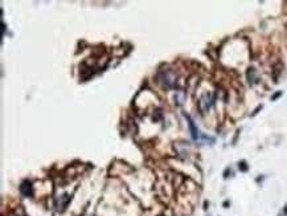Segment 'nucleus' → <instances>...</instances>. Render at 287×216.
Returning <instances> with one entry per match:
<instances>
[{
	"label": "nucleus",
	"mask_w": 287,
	"mask_h": 216,
	"mask_svg": "<svg viewBox=\"0 0 287 216\" xmlns=\"http://www.w3.org/2000/svg\"><path fill=\"white\" fill-rule=\"evenodd\" d=\"M20 192H21L23 196H25V198H30V196L33 195V187H32V184H30L29 180H24L20 184Z\"/></svg>",
	"instance_id": "7ed1b4c3"
},
{
	"label": "nucleus",
	"mask_w": 287,
	"mask_h": 216,
	"mask_svg": "<svg viewBox=\"0 0 287 216\" xmlns=\"http://www.w3.org/2000/svg\"><path fill=\"white\" fill-rule=\"evenodd\" d=\"M213 102H214V96H213V94L210 92L204 93L201 96V98H200V102H198V109H200L202 113H206L210 108H212Z\"/></svg>",
	"instance_id": "f03ea898"
},
{
	"label": "nucleus",
	"mask_w": 287,
	"mask_h": 216,
	"mask_svg": "<svg viewBox=\"0 0 287 216\" xmlns=\"http://www.w3.org/2000/svg\"><path fill=\"white\" fill-rule=\"evenodd\" d=\"M247 80L250 84H254V82L257 81V70H255L254 68H250V69L247 70Z\"/></svg>",
	"instance_id": "39448f33"
},
{
	"label": "nucleus",
	"mask_w": 287,
	"mask_h": 216,
	"mask_svg": "<svg viewBox=\"0 0 287 216\" xmlns=\"http://www.w3.org/2000/svg\"><path fill=\"white\" fill-rule=\"evenodd\" d=\"M159 80H160V82H162V84L166 86L167 89L173 88L175 84H176V76H175V73L171 69L160 72V73H159Z\"/></svg>",
	"instance_id": "f257e3e1"
},
{
	"label": "nucleus",
	"mask_w": 287,
	"mask_h": 216,
	"mask_svg": "<svg viewBox=\"0 0 287 216\" xmlns=\"http://www.w3.org/2000/svg\"><path fill=\"white\" fill-rule=\"evenodd\" d=\"M240 170H241V171H247L246 162H240Z\"/></svg>",
	"instance_id": "0eeeda50"
},
{
	"label": "nucleus",
	"mask_w": 287,
	"mask_h": 216,
	"mask_svg": "<svg viewBox=\"0 0 287 216\" xmlns=\"http://www.w3.org/2000/svg\"><path fill=\"white\" fill-rule=\"evenodd\" d=\"M281 96H282V92H278V93H275V94H274V96H273V97H271V100H273V101H274V100H277V98H278V97H281Z\"/></svg>",
	"instance_id": "6e6552de"
},
{
	"label": "nucleus",
	"mask_w": 287,
	"mask_h": 216,
	"mask_svg": "<svg viewBox=\"0 0 287 216\" xmlns=\"http://www.w3.org/2000/svg\"><path fill=\"white\" fill-rule=\"evenodd\" d=\"M184 98H185V94L183 93V92H179V93H176V97H175V100L177 101V104H179V105L184 102Z\"/></svg>",
	"instance_id": "423d86ee"
},
{
	"label": "nucleus",
	"mask_w": 287,
	"mask_h": 216,
	"mask_svg": "<svg viewBox=\"0 0 287 216\" xmlns=\"http://www.w3.org/2000/svg\"><path fill=\"white\" fill-rule=\"evenodd\" d=\"M185 118H187V121H188V126H189V130H191V135H192V138L194 139V141H197L198 137H200L198 129L196 127V125H194V122L192 121V118H191L189 115H185Z\"/></svg>",
	"instance_id": "20e7f679"
}]
</instances>
